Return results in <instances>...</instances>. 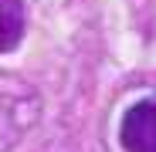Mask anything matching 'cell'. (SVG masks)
I'll return each instance as SVG.
<instances>
[{
	"label": "cell",
	"instance_id": "obj_2",
	"mask_svg": "<svg viewBox=\"0 0 156 152\" xmlns=\"http://www.w3.org/2000/svg\"><path fill=\"white\" fill-rule=\"evenodd\" d=\"M24 24H27V14H24L20 0H0V54H7L20 44Z\"/></svg>",
	"mask_w": 156,
	"mask_h": 152
},
{
	"label": "cell",
	"instance_id": "obj_1",
	"mask_svg": "<svg viewBox=\"0 0 156 152\" xmlns=\"http://www.w3.org/2000/svg\"><path fill=\"white\" fill-rule=\"evenodd\" d=\"M126 152H156V98H143L122 115L119 125Z\"/></svg>",
	"mask_w": 156,
	"mask_h": 152
}]
</instances>
